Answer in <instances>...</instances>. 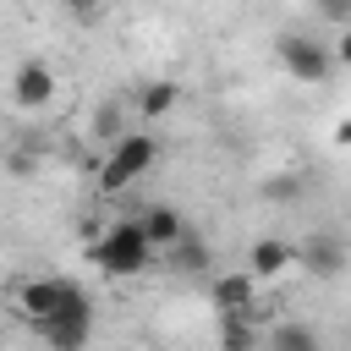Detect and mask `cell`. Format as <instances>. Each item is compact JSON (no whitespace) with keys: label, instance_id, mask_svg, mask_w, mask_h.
Here are the masks:
<instances>
[{"label":"cell","instance_id":"cell-7","mask_svg":"<svg viewBox=\"0 0 351 351\" xmlns=\"http://www.w3.org/2000/svg\"><path fill=\"white\" fill-rule=\"evenodd\" d=\"M11 99H16L22 110H44V104L55 99V71H49L44 60H22V66L11 71Z\"/></svg>","mask_w":351,"mask_h":351},{"label":"cell","instance_id":"cell-21","mask_svg":"<svg viewBox=\"0 0 351 351\" xmlns=\"http://www.w3.org/2000/svg\"><path fill=\"white\" fill-rule=\"evenodd\" d=\"M335 143H340V148H351V115H340V121H335Z\"/></svg>","mask_w":351,"mask_h":351},{"label":"cell","instance_id":"cell-14","mask_svg":"<svg viewBox=\"0 0 351 351\" xmlns=\"http://www.w3.org/2000/svg\"><path fill=\"white\" fill-rule=\"evenodd\" d=\"M258 197H263V203H296V197H302V176H291V170H280V176H263Z\"/></svg>","mask_w":351,"mask_h":351},{"label":"cell","instance_id":"cell-15","mask_svg":"<svg viewBox=\"0 0 351 351\" xmlns=\"http://www.w3.org/2000/svg\"><path fill=\"white\" fill-rule=\"evenodd\" d=\"M263 346H274V351H296V346H307V351H313V346H318V335H313L307 324H285V329H269V335H263Z\"/></svg>","mask_w":351,"mask_h":351},{"label":"cell","instance_id":"cell-10","mask_svg":"<svg viewBox=\"0 0 351 351\" xmlns=\"http://www.w3.org/2000/svg\"><path fill=\"white\" fill-rule=\"evenodd\" d=\"M176 104H181V88H176L170 77H148V82L137 88V115H143V121H165Z\"/></svg>","mask_w":351,"mask_h":351},{"label":"cell","instance_id":"cell-20","mask_svg":"<svg viewBox=\"0 0 351 351\" xmlns=\"http://www.w3.org/2000/svg\"><path fill=\"white\" fill-rule=\"evenodd\" d=\"M335 60H340V66H351V22H346V27H340V38H335Z\"/></svg>","mask_w":351,"mask_h":351},{"label":"cell","instance_id":"cell-11","mask_svg":"<svg viewBox=\"0 0 351 351\" xmlns=\"http://www.w3.org/2000/svg\"><path fill=\"white\" fill-rule=\"evenodd\" d=\"M137 225L148 230V241H154V247H170V241L186 230V214H181V208H170V203H154V208H143V214H137Z\"/></svg>","mask_w":351,"mask_h":351},{"label":"cell","instance_id":"cell-6","mask_svg":"<svg viewBox=\"0 0 351 351\" xmlns=\"http://www.w3.org/2000/svg\"><path fill=\"white\" fill-rule=\"evenodd\" d=\"M208 302H214L219 313H252V307H258V274H252V269L214 274V285H208Z\"/></svg>","mask_w":351,"mask_h":351},{"label":"cell","instance_id":"cell-1","mask_svg":"<svg viewBox=\"0 0 351 351\" xmlns=\"http://www.w3.org/2000/svg\"><path fill=\"white\" fill-rule=\"evenodd\" d=\"M82 247H88V263H99V269H104V274H115V280L143 274V269L154 263V252H159L137 219H115L104 236H82Z\"/></svg>","mask_w":351,"mask_h":351},{"label":"cell","instance_id":"cell-3","mask_svg":"<svg viewBox=\"0 0 351 351\" xmlns=\"http://www.w3.org/2000/svg\"><path fill=\"white\" fill-rule=\"evenodd\" d=\"M88 302V291L77 285V280H60V274H38V280H22L16 285V313L38 329L44 318H55V313H66V307H82Z\"/></svg>","mask_w":351,"mask_h":351},{"label":"cell","instance_id":"cell-9","mask_svg":"<svg viewBox=\"0 0 351 351\" xmlns=\"http://www.w3.org/2000/svg\"><path fill=\"white\" fill-rule=\"evenodd\" d=\"M291 263H296V247L280 241V236H258V241L247 247V269H252L258 280H280Z\"/></svg>","mask_w":351,"mask_h":351},{"label":"cell","instance_id":"cell-8","mask_svg":"<svg viewBox=\"0 0 351 351\" xmlns=\"http://www.w3.org/2000/svg\"><path fill=\"white\" fill-rule=\"evenodd\" d=\"M38 335L49 340V346H88V335H93V302H82V307H66V313H55V318H44L38 324Z\"/></svg>","mask_w":351,"mask_h":351},{"label":"cell","instance_id":"cell-4","mask_svg":"<svg viewBox=\"0 0 351 351\" xmlns=\"http://www.w3.org/2000/svg\"><path fill=\"white\" fill-rule=\"evenodd\" d=\"M274 55H280V66H285L296 82H307V88H318V82L335 71V49L318 44V38H307V33H280V38H274Z\"/></svg>","mask_w":351,"mask_h":351},{"label":"cell","instance_id":"cell-16","mask_svg":"<svg viewBox=\"0 0 351 351\" xmlns=\"http://www.w3.org/2000/svg\"><path fill=\"white\" fill-rule=\"evenodd\" d=\"M5 170H11L16 181H33V176H38V143H27V148H11Z\"/></svg>","mask_w":351,"mask_h":351},{"label":"cell","instance_id":"cell-13","mask_svg":"<svg viewBox=\"0 0 351 351\" xmlns=\"http://www.w3.org/2000/svg\"><path fill=\"white\" fill-rule=\"evenodd\" d=\"M219 340H225L230 351H241V346H258L263 335L247 324V313H219Z\"/></svg>","mask_w":351,"mask_h":351},{"label":"cell","instance_id":"cell-19","mask_svg":"<svg viewBox=\"0 0 351 351\" xmlns=\"http://www.w3.org/2000/svg\"><path fill=\"white\" fill-rule=\"evenodd\" d=\"M60 5H66L71 16H99V11H104V0H60Z\"/></svg>","mask_w":351,"mask_h":351},{"label":"cell","instance_id":"cell-12","mask_svg":"<svg viewBox=\"0 0 351 351\" xmlns=\"http://www.w3.org/2000/svg\"><path fill=\"white\" fill-rule=\"evenodd\" d=\"M165 258H170V269H176V274H203V269H208V247H203L192 230H181V236L165 247Z\"/></svg>","mask_w":351,"mask_h":351},{"label":"cell","instance_id":"cell-18","mask_svg":"<svg viewBox=\"0 0 351 351\" xmlns=\"http://www.w3.org/2000/svg\"><path fill=\"white\" fill-rule=\"evenodd\" d=\"M318 11H324L329 22H340V27L351 22V0H318Z\"/></svg>","mask_w":351,"mask_h":351},{"label":"cell","instance_id":"cell-17","mask_svg":"<svg viewBox=\"0 0 351 351\" xmlns=\"http://www.w3.org/2000/svg\"><path fill=\"white\" fill-rule=\"evenodd\" d=\"M93 132H99L104 143H115V137L126 132V110H121V104H104V110H99V121H93Z\"/></svg>","mask_w":351,"mask_h":351},{"label":"cell","instance_id":"cell-2","mask_svg":"<svg viewBox=\"0 0 351 351\" xmlns=\"http://www.w3.org/2000/svg\"><path fill=\"white\" fill-rule=\"evenodd\" d=\"M154 159H159V137L154 132H121L115 143H110V154L99 159V192L104 197H115V192H126L132 181H143L148 170H154Z\"/></svg>","mask_w":351,"mask_h":351},{"label":"cell","instance_id":"cell-5","mask_svg":"<svg viewBox=\"0 0 351 351\" xmlns=\"http://www.w3.org/2000/svg\"><path fill=\"white\" fill-rule=\"evenodd\" d=\"M296 263H302L313 280H335V274L346 269V241L329 236V230H313V236L296 247Z\"/></svg>","mask_w":351,"mask_h":351}]
</instances>
